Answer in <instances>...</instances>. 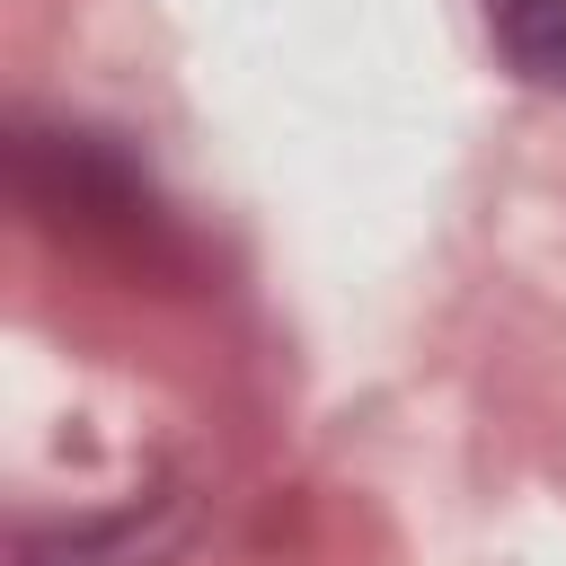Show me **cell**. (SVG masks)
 <instances>
[{
  "mask_svg": "<svg viewBox=\"0 0 566 566\" xmlns=\"http://www.w3.org/2000/svg\"><path fill=\"white\" fill-rule=\"evenodd\" d=\"M9 168H18V195H27V212L44 221V230H80V239H115V248H142L159 221H168V203L150 195V177H142V159L115 142V133H97V124H44V115H27L18 124V142H9Z\"/></svg>",
  "mask_w": 566,
  "mask_h": 566,
  "instance_id": "6da1fadb",
  "label": "cell"
},
{
  "mask_svg": "<svg viewBox=\"0 0 566 566\" xmlns=\"http://www.w3.org/2000/svg\"><path fill=\"white\" fill-rule=\"evenodd\" d=\"M195 504L186 495H142V504H115L97 522H71L62 539L53 531H27L18 539V566H168L177 539H186Z\"/></svg>",
  "mask_w": 566,
  "mask_h": 566,
  "instance_id": "7a4b0ae2",
  "label": "cell"
},
{
  "mask_svg": "<svg viewBox=\"0 0 566 566\" xmlns=\"http://www.w3.org/2000/svg\"><path fill=\"white\" fill-rule=\"evenodd\" d=\"M486 35L522 88L566 97V0H486Z\"/></svg>",
  "mask_w": 566,
  "mask_h": 566,
  "instance_id": "3957f363",
  "label": "cell"
}]
</instances>
